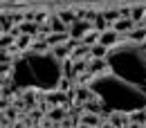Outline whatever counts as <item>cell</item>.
Here are the masks:
<instances>
[{
  "label": "cell",
  "mask_w": 146,
  "mask_h": 128,
  "mask_svg": "<svg viewBox=\"0 0 146 128\" xmlns=\"http://www.w3.org/2000/svg\"><path fill=\"white\" fill-rule=\"evenodd\" d=\"M11 76H14V88L18 90L50 92L56 90L65 79V68H63V61L52 50L47 52L25 50L14 61Z\"/></svg>",
  "instance_id": "cell-1"
},
{
  "label": "cell",
  "mask_w": 146,
  "mask_h": 128,
  "mask_svg": "<svg viewBox=\"0 0 146 128\" xmlns=\"http://www.w3.org/2000/svg\"><path fill=\"white\" fill-rule=\"evenodd\" d=\"M86 86H90V90L99 97V101L104 103V108L108 112L130 115L137 110H146V92L112 72L97 74Z\"/></svg>",
  "instance_id": "cell-2"
},
{
  "label": "cell",
  "mask_w": 146,
  "mask_h": 128,
  "mask_svg": "<svg viewBox=\"0 0 146 128\" xmlns=\"http://www.w3.org/2000/svg\"><path fill=\"white\" fill-rule=\"evenodd\" d=\"M106 63L108 72L126 79L128 83H135L146 92V43L119 40L108 50Z\"/></svg>",
  "instance_id": "cell-3"
},
{
  "label": "cell",
  "mask_w": 146,
  "mask_h": 128,
  "mask_svg": "<svg viewBox=\"0 0 146 128\" xmlns=\"http://www.w3.org/2000/svg\"><path fill=\"white\" fill-rule=\"evenodd\" d=\"M94 29V25H92V20L88 18H79L76 23H72L70 25V29H68V34H70V38H74V40H83V36L88 34V32H92Z\"/></svg>",
  "instance_id": "cell-4"
},
{
  "label": "cell",
  "mask_w": 146,
  "mask_h": 128,
  "mask_svg": "<svg viewBox=\"0 0 146 128\" xmlns=\"http://www.w3.org/2000/svg\"><path fill=\"white\" fill-rule=\"evenodd\" d=\"M43 94H45V101H50V106H65V103L70 101L68 92L61 90V88H56V90H50V92H43Z\"/></svg>",
  "instance_id": "cell-5"
},
{
  "label": "cell",
  "mask_w": 146,
  "mask_h": 128,
  "mask_svg": "<svg viewBox=\"0 0 146 128\" xmlns=\"http://www.w3.org/2000/svg\"><path fill=\"white\" fill-rule=\"evenodd\" d=\"M99 43H101V45H106V47L110 50V47H115V45L119 43V34H117L112 27H108L106 32H101V38H99Z\"/></svg>",
  "instance_id": "cell-6"
},
{
  "label": "cell",
  "mask_w": 146,
  "mask_h": 128,
  "mask_svg": "<svg viewBox=\"0 0 146 128\" xmlns=\"http://www.w3.org/2000/svg\"><path fill=\"white\" fill-rule=\"evenodd\" d=\"M79 121H81L83 126H88V128H97V126H101V124H104L101 115H94V112H86V110H83V115L79 117Z\"/></svg>",
  "instance_id": "cell-7"
},
{
  "label": "cell",
  "mask_w": 146,
  "mask_h": 128,
  "mask_svg": "<svg viewBox=\"0 0 146 128\" xmlns=\"http://www.w3.org/2000/svg\"><path fill=\"white\" fill-rule=\"evenodd\" d=\"M88 72H90L92 76L108 72V63H106V58H90V63H88Z\"/></svg>",
  "instance_id": "cell-8"
},
{
  "label": "cell",
  "mask_w": 146,
  "mask_h": 128,
  "mask_svg": "<svg viewBox=\"0 0 146 128\" xmlns=\"http://www.w3.org/2000/svg\"><path fill=\"white\" fill-rule=\"evenodd\" d=\"M50 121H54V124H61L65 117H68V110H65V106H52V108L47 110V115H45Z\"/></svg>",
  "instance_id": "cell-9"
},
{
  "label": "cell",
  "mask_w": 146,
  "mask_h": 128,
  "mask_svg": "<svg viewBox=\"0 0 146 128\" xmlns=\"http://www.w3.org/2000/svg\"><path fill=\"white\" fill-rule=\"evenodd\" d=\"M135 25H137V23L133 18H121V20H117V23L112 25V29H115L117 34H130V32L135 29Z\"/></svg>",
  "instance_id": "cell-10"
},
{
  "label": "cell",
  "mask_w": 146,
  "mask_h": 128,
  "mask_svg": "<svg viewBox=\"0 0 146 128\" xmlns=\"http://www.w3.org/2000/svg\"><path fill=\"white\" fill-rule=\"evenodd\" d=\"M18 29H20V34L36 36L38 32H40V25H38V23H34V20H23V23H18Z\"/></svg>",
  "instance_id": "cell-11"
},
{
  "label": "cell",
  "mask_w": 146,
  "mask_h": 128,
  "mask_svg": "<svg viewBox=\"0 0 146 128\" xmlns=\"http://www.w3.org/2000/svg\"><path fill=\"white\" fill-rule=\"evenodd\" d=\"M68 40H70V34H68V32H52V34L47 36V43H50V47L63 45V43H68Z\"/></svg>",
  "instance_id": "cell-12"
},
{
  "label": "cell",
  "mask_w": 146,
  "mask_h": 128,
  "mask_svg": "<svg viewBox=\"0 0 146 128\" xmlns=\"http://www.w3.org/2000/svg\"><path fill=\"white\" fill-rule=\"evenodd\" d=\"M83 110L86 112H94V115H101V110H104V103L99 101V97L94 94L92 99H88L86 103H83Z\"/></svg>",
  "instance_id": "cell-13"
},
{
  "label": "cell",
  "mask_w": 146,
  "mask_h": 128,
  "mask_svg": "<svg viewBox=\"0 0 146 128\" xmlns=\"http://www.w3.org/2000/svg\"><path fill=\"white\" fill-rule=\"evenodd\" d=\"M58 18L63 20L65 25H72V23L79 20V16H76V11H74V9H61V11H58Z\"/></svg>",
  "instance_id": "cell-14"
},
{
  "label": "cell",
  "mask_w": 146,
  "mask_h": 128,
  "mask_svg": "<svg viewBox=\"0 0 146 128\" xmlns=\"http://www.w3.org/2000/svg\"><path fill=\"white\" fill-rule=\"evenodd\" d=\"M128 40H135V43H146V25H144V27H135V29L128 34Z\"/></svg>",
  "instance_id": "cell-15"
},
{
  "label": "cell",
  "mask_w": 146,
  "mask_h": 128,
  "mask_svg": "<svg viewBox=\"0 0 146 128\" xmlns=\"http://www.w3.org/2000/svg\"><path fill=\"white\" fill-rule=\"evenodd\" d=\"M32 38H34V36H29V34H20V36L16 38V47H18L20 52H25V50H29V47H32V43H34Z\"/></svg>",
  "instance_id": "cell-16"
},
{
  "label": "cell",
  "mask_w": 146,
  "mask_h": 128,
  "mask_svg": "<svg viewBox=\"0 0 146 128\" xmlns=\"http://www.w3.org/2000/svg\"><path fill=\"white\" fill-rule=\"evenodd\" d=\"M106 56H108V47L106 45L97 43V45L90 47V58H106Z\"/></svg>",
  "instance_id": "cell-17"
},
{
  "label": "cell",
  "mask_w": 146,
  "mask_h": 128,
  "mask_svg": "<svg viewBox=\"0 0 146 128\" xmlns=\"http://www.w3.org/2000/svg\"><path fill=\"white\" fill-rule=\"evenodd\" d=\"M130 18L135 20V23H142V20L146 18V7H142V5L130 7Z\"/></svg>",
  "instance_id": "cell-18"
},
{
  "label": "cell",
  "mask_w": 146,
  "mask_h": 128,
  "mask_svg": "<svg viewBox=\"0 0 146 128\" xmlns=\"http://www.w3.org/2000/svg\"><path fill=\"white\" fill-rule=\"evenodd\" d=\"M50 27H52V32H68V29H70V25H65L63 20L58 18V14L50 18Z\"/></svg>",
  "instance_id": "cell-19"
},
{
  "label": "cell",
  "mask_w": 146,
  "mask_h": 128,
  "mask_svg": "<svg viewBox=\"0 0 146 128\" xmlns=\"http://www.w3.org/2000/svg\"><path fill=\"white\" fill-rule=\"evenodd\" d=\"M99 38H101V32H99V29H92V32H88V34L83 36V40H81V43L92 47V45H97V43H99Z\"/></svg>",
  "instance_id": "cell-20"
},
{
  "label": "cell",
  "mask_w": 146,
  "mask_h": 128,
  "mask_svg": "<svg viewBox=\"0 0 146 128\" xmlns=\"http://www.w3.org/2000/svg\"><path fill=\"white\" fill-rule=\"evenodd\" d=\"M104 14V18H106V23H108L110 27L117 23V20H121V14H119V9H108V11H101Z\"/></svg>",
  "instance_id": "cell-21"
},
{
  "label": "cell",
  "mask_w": 146,
  "mask_h": 128,
  "mask_svg": "<svg viewBox=\"0 0 146 128\" xmlns=\"http://www.w3.org/2000/svg\"><path fill=\"white\" fill-rule=\"evenodd\" d=\"M52 52H54V54L58 56L61 61H65V56H68L70 52H72V47H70L68 43H63V45H56V47H52Z\"/></svg>",
  "instance_id": "cell-22"
},
{
  "label": "cell",
  "mask_w": 146,
  "mask_h": 128,
  "mask_svg": "<svg viewBox=\"0 0 146 128\" xmlns=\"http://www.w3.org/2000/svg\"><path fill=\"white\" fill-rule=\"evenodd\" d=\"M16 45V36L14 34H2V38H0V47L2 50H11Z\"/></svg>",
  "instance_id": "cell-23"
},
{
  "label": "cell",
  "mask_w": 146,
  "mask_h": 128,
  "mask_svg": "<svg viewBox=\"0 0 146 128\" xmlns=\"http://www.w3.org/2000/svg\"><path fill=\"white\" fill-rule=\"evenodd\" d=\"M0 25H2V34H11V29H14V20H11V16H9V14H2Z\"/></svg>",
  "instance_id": "cell-24"
},
{
  "label": "cell",
  "mask_w": 146,
  "mask_h": 128,
  "mask_svg": "<svg viewBox=\"0 0 146 128\" xmlns=\"http://www.w3.org/2000/svg\"><path fill=\"white\" fill-rule=\"evenodd\" d=\"M130 121L144 124V121H146V110H137V112H130Z\"/></svg>",
  "instance_id": "cell-25"
},
{
  "label": "cell",
  "mask_w": 146,
  "mask_h": 128,
  "mask_svg": "<svg viewBox=\"0 0 146 128\" xmlns=\"http://www.w3.org/2000/svg\"><path fill=\"white\" fill-rule=\"evenodd\" d=\"M2 117H7V119H16V117H18V110L11 108V106H5V108H2Z\"/></svg>",
  "instance_id": "cell-26"
},
{
  "label": "cell",
  "mask_w": 146,
  "mask_h": 128,
  "mask_svg": "<svg viewBox=\"0 0 146 128\" xmlns=\"http://www.w3.org/2000/svg\"><path fill=\"white\" fill-rule=\"evenodd\" d=\"M126 128H142V124H137V121H130Z\"/></svg>",
  "instance_id": "cell-27"
},
{
  "label": "cell",
  "mask_w": 146,
  "mask_h": 128,
  "mask_svg": "<svg viewBox=\"0 0 146 128\" xmlns=\"http://www.w3.org/2000/svg\"><path fill=\"white\" fill-rule=\"evenodd\" d=\"M14 128H27V124H25V121H16V126Z\"/></svg>",
  "instance_id": "cell-28"
},
{
  "label": "cell",
  "mask_w": 146,
  "mask_h": 128,
  "mask_svg": "<svg viewBox=\"0 0 146 128\" xmlns=\"http://www.w3.org/2000/svg\"><path fill=\"white\" fill-rule=\"evenodd\" d=\"M101 128H115V126H112V121H104V124H101Z\"/></svg>",
  "instance_id": "cell-29"
},
{
  "label": "cell",
  "mask_w": 146,
  "mask_h": 128,
  "mask_svg": "<svg viewBox=\"0 0 146 128\" xmlns=\"http://www.w3.org/2000/svg\"><path fill=\"white\" fill-rule=\"evenodd\" d=\"M7 2H9V0H7Z\"/></svg>",
  "instance_id": "cell-30"
}]
</instances>
